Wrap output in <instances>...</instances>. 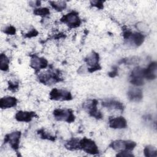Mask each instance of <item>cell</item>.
<instances>
[{"label":"cell","instance_id":"obj_1","mask_svg":"<svg viewBox=\"0 0 157 157\" xmlns=\"http://www.w3.org/2000/svg\"><path fill=\"white\" fill-rule=\"evenodd\" d=\"M79 148L83 150L88 153L93 155L99 153V150L95 143L93 140L86 138H84L79 141Z\"/></svg>","mask_w":157,"mask_h":157},{"label":"cell","instance_id":"obj_2","mask_svg":"<svg viewBox=\"0 0 157 157\" xmlns=\"http://www.w3.org/2000/svg\"><path fill=\"white\" fill-rule=\"evenodd\" d=\"M136 144L132 141L116 140L110 144L111 147L115 150L121 151H131L134 149Z\"/></svg>","mask_w":157,"mask_h":157},{"label":"cell","instance_id":"obj_3","mask_svg":"<svg viewBox=\"0 0 157 157\" xmlns=\"http://www.w3.org/2000/svg\"><path fill=\"white\" fill-rule=\"evenodd\" d=\"M53 115L56 120H64L67 122H72L74 120V115L70 110L56 109L53 112Z\"/></svg>","mask_w":157,"mask_h":157},{"label":"cell","instance_id":"obj_4","mask_svg":"<svg viewBox=\"0 0 157 157\" xmlns=\"http://www.w3.org/2000/svg\"><path fill=\"white\" fill-rule=\"evenodd\" d=\"M144 69L140 67H135L131 74V82L137 86H140L144 84Z\"/></svg>","mask_w":157,"mask_h":157},{"label":"cell","instance_id":"obj_5","mask_svg":"<svg viewBox=\"0 0 157 157\" xmlns=\"http://www.w3.org/2000/svg\"><path fill=\"white\" fill-rule=\"evenodd\" d=\"M61 21L66 23L68 24V25L72 28L77 27L80 24V20L77 13L74 12L69 13L63 16L61 18Z\"/></svg>","mask_w":157,"mask_h":157},{"label":"cell","instance_id":"obj_6","mask_svg":"<svg viewBox=\"0 0 157 157\" xmlns=\"http://www.w3.org/2000/svg\"><path fill=\"white\" fill-rule=\"evenodd\" d=\"M50 98L54 100H70L72 98L71 93L68 91L54 88L50 92Z\"/></svg>","mask_w":157,"mask_h":157},{"label":"cell","instance_id":"obj_7","mask_svg":"<svg viewBox=\"0 0 157 157\" xmlns=\"http://www.w3.org/2000/svg\"><path fill=\"white\" fill-rule=\"evenodd\" d=\"M97 104L98 103L96 100L88 101L87 102H85L84 104V108L88 111L89 113L91 116L96 118H101L102 117V115L97 110V107H96Z\"/></svg>","mask_w":157,"mask_h":157},{"label":"cell","instance_id":"obj_8","mask_svg":"<svg viewBox=\"0 0 157 157\" xmlns=\"http://www.w3.org/2000/svg\"><path fill=\"white\" fill-rule=\"evenodd\" d=\"M21 136V133L19 131L13 132L10 134H7L5 137V142H9L11 147L14 150H17L19 145V140Z\"/></svg>","mask_w":157,"mask_h":157},{"label":"cell","instance_id":"obj_9","mask_svg":"<svg viewBox=\"0 0 157 157\" xmlns=\"http://www.w3.org/2000/svg\"><path fill=\"white\" fill-rule=\"evenodd\" d=\"M85 61L88 65L92 66L91 68L89 69L90 72H93L100 68L98 64L99 61V55L98 53L93 52L88 56V57L85 59Z\"/></svg>","mask_w":157,"mask_h":157},{"label":"cell","instance_id":"obj_10","mask_svg":"<svg viewBox=\"0 0 157 157\" xmlns=\"http://www.w3.org/2000/svg\"><path fill=\"white\" fill-rule=\"evenodd\" d=\"M109 126L112 128L114 129H121L124 128L127 126L126 120L121 117L110 118Z\"/></svg>","mask_w":157,"mask_h":157},{"label":"cell","instance_id":"obj_11","mask_svg":"<svg viewBox=\"0 0 157 157\" xmlns=\"http://www.w3.org/2000/svg\"><path fill=\"white\" fill-rule=\"evenodd\" d=\"M156 62H152L149 64L147 68L144 69V78L148 80L155 79L156 77Z\"/></svg>","mask_w":157,"mask_h":157},{"label":"cell","instance_id":"obj_12","mask_svg":"<svg viewBox=\"0 0 157 157\" xmlns=\"http://www.w3.org/2000/svg\"><path fill=\"white\" fill-rule=\"evenodd\" d=\"M36 116V113L33 112H22L19 111L15 115V118L19 121H30L33 117Z\"/></svg>","mask_w":157,"mask_h":157},{"label":"cell","instance_id":"obj_13","mask_svg":"<svg viewBox=\"0 0 157 157\" xmlns=\"http://www.w3.org/2000/svg\"><path fill=\"white\" fill-rule=\"evenodd\" d=\"M128 96L131 101H139L142 98V92L139 88H131L128 92Z\"/></svg>","mask_w":157,"mask_h":157},{"label":"cell","instance_id":"obj_14","mask_svg":"<svg viewBox=\"0 0 157 157\" xmlns=\"http://www.w3.org/2000/svg\"><path fill=\"white\" fill-rule=\"evenodd\" d=\"M17 104V99L11 96H7L1 99L0 107L2 109H7L15 106Z\"/></svg>","mask_w":157,"mask_h":157},{"label":"cell","instance_id":"obj_15","mask_svg":"<svg viewBox=\"0 0 157 157\" xmlns=\"http://www.w3.org/2000/svg\"><path fill=\"white\" fill-rule=\"evenodd\" d=\"M31 66L36 69L45 68L47 66V61L44 58L34 56L31 59Z\"/></svg>","mask_w":157,"mask_h":157},{"label":"cell","instance_id":"obj_16","mask_svg":"<svg viewBox=\"0 0 157 157\" xmlns=\"http://www.w3.org/2000/svg\"><path fill=\"white\" fill-rule=\"evenodd\" d=\"M102 105L110 109H114L118 110H123V105L117 101L114 100H109L102 102Z\"/></svg>","mask_w":157,"mask_h":157},{"label":"cell","instance_id":"obj_17","mask_svg":"<svg viewBox=\"0 0 157 157\" xmlns=\"http://www.w3.org/2000/svg\"><path fill=\"white\" fill-rule=\"evenodd\" d=\"M131 36L133 42L137 46L141 45L142 43L144 42V36L140 33H135L134 34H131Z\"/></svg>","mask_w":157,"mask_h":157},{"label":"cell","instance_id":"obj_18","mask_svg":"<svg viewBox=\"0 0 157 157\" xmlns=\"http://www.w3.org/2000/svg\"><path fill=\"white\" fill-rule=\"evenodd\" d=\"M9 59L4 55L1 54L0 56V67L2 71H7L9 69Z\"/></svg>","mask_w":157,"mask_h":157},{"label":"cell","instance_id":"obj_19","mask_svg":"<svg viewBox=\"0 0 157 157\" xmlns=\"http://www.w3.org/2000/svg\"><path fill=\"white\" fill-rule=\"evenodd\" d=\"M51 6L58 11H61L66 8V4L64 1H50Z\"/></svg>","mask_w":157,"mask_h":157},{"label":"cell","instance_id":"obj_20","mask_svg":"<svg viewBox=\"0 0 157 157\" xmlns=\"http://www.w3.org/2000/svg\"><path fill=\"white\" fill-rule=\"evenodd\" d=\"M144 153L146 156L152 157L156 156V150L152 146H147L144 149Z\"/></svg>","mask_w":157,"mask_h":157},{"label":"cell","instance_id":"obj_21","mask_svg":"<svg viewBox=\"0 0 157 157\" xmlns=\"http://www.w3.org/2000/svg\"><path fill=\"white\" fill-rule=\"evenodd\" d=\"M34 13L37 15L45 17L50 13V12L47 8H39L35 9L34 11Z\"/></svg>","mask_w":157,"mask_h":157},{"label":"cell","instance_id":"obj_22","mask_svg":"<svg viewBox=\"0 0 157 157\" xmlns=\"http://www.w3.org/2000/svg\"><path fill=\"white\" fill-rule=\"evenodd\" d=\"M67 148L69 149H76L79 148V140L77 139H74L68 142L67 145H66Z\"/></svg>","mask_w":157,"mask_h":157},{"label":"cell","instance_id":"obj_23","mask_svg":"<svg viewBox=\"0 0 157 157\" xmlns=\"http://www.w3.org/2000/svg\"><path fill=\"white\" fill-rule=\"evenodd\" d=\"M39 134H40L41 137L44 139H50L52 140H54L55 139L53 138V137L51 136L50 135H49L48 134H47L45 132H44L43 130H40L39 131Z\"/></svg>","mask_w":157,"mask_h":157},{"label":"cell","instance_id":"obj_24","mask_svg":"<svg viewBox=\"0 0 157 157\" xmlns=\"http://www.w3.org/2000/svg\"><path fill=\"white\" fill-rule=\"evenodd\" d=\"M4 33H6V34H8L13 35L15 33V28L12 26H8L4 30Z\"/></svg>","mask_w":157,"mask_h":157},{"label":"cell","instance_id":"obj_25","mask_svg":"<svg viewBox=\"0 0 157 157\" xmlns=\"http://www.w3.org/2000/svg\"><path fill=\"white\" fill-rule=\"evenodd\" d=\"M118 156H132L133 155L131 154L129 151H121L118 154H117Z\"/></svg>","mask_w":157,"mask_h":157},{"label":"cell","instance_id":"obj_26","mask_svg":"<svg viewBox=\"0 0 157 157\" xmlns=\"http://www.w3.org/2000/svg\"><path fill=\"white\" fill-rule=\"evenodd\" d=\"M91 2L93 6H96L97 7H98L99 9H102V7H103L102 6V1H91Z\"/></svg>","mask_w":157,"mask_h":157},{"label":"cell","instance_id":"obj_27","mask_svg":"<svg viewBox=\"0 0 157 157\" xmlns=\"http://www.w3.org/2000/svg\"><path fill=\"white\" fill-rule=\"evenodd\" d=\"M37 34V32L35 30V29H33V31H31V32H29L28 34H26V36L28 37H33V36H35Z\"/></svg>","mask_w":157,"mask_h":157}]
</instances>
